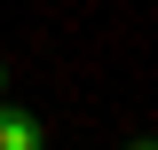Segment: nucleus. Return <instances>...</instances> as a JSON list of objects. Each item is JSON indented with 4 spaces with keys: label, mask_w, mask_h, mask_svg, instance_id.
Segmentation results:
<instances>
[{
    "label": "nucleus",
    "mask_w": 158,
    "mask_h": 150,
    "mask_svg": "<svg viewBox=\"0 0 158 150\" xmlns=\"http://www.w3.org/2000/svg\"><path fill=\"white\" fill-rule=\"evenodd\" d=\"M40 142H48V127H40L24 103H8V95H0V150H40Z\"/></svg>",
    "instance_id": "nucleus-1"
},
{
    "label": "nucleus",
    "mask_w": 158,
    "mask_h": 150,
    "mask_svg": "<svg viewBox=\"0 0 158 150\" xmlns=\"http://www.w3.org/2000/svg\"><path fill=\"white\" fill-rule=\"evenodd\" d=\"M0 95H8V63H0Z\"/></svg>",
    "instance_id": "nucleus-2"
}]
</instances>
